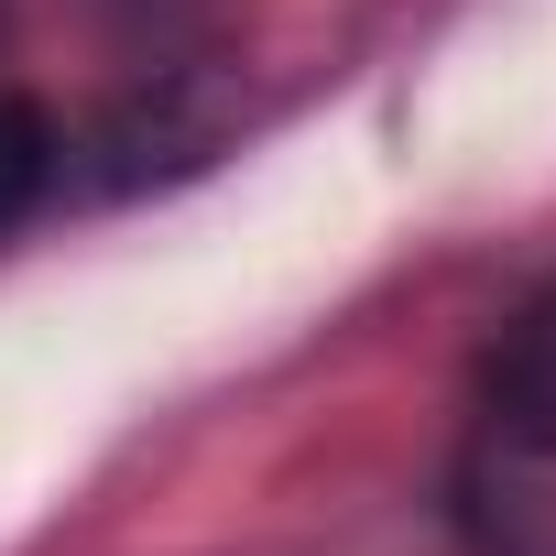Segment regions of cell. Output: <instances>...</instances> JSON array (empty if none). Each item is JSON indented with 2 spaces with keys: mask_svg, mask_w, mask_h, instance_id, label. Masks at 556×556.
<instances>
[{
  "mask_svg": "<svg viewBox=\"0 0 556 556\" xmlns=\"http://www.w3.org/2000/svg\"><path fill=\"white\" fill-rule=\"evenodd\" d=\"M480 393H491V426H502L513 447L556 458V285L513 306V328L491 339V371H480Z\"/></svg>",
  "mask_w": 556,
  "mask_h": 556,
  "instance_id": "6da1fadb",
  "label": "cell"
},
{
  "mask_svg": "<svg viewBox=\"0 0 556 556\" xmlns=\"http://www.w3.org/2000/svg\"><path fill=\"white\" fill-rule=\"evenodd\" d=\"M55 175H66V131H55V110L0 99V229H23V218L55 197Z\"/></svg>",
  "mask_w": 556,
  "mask_h": 556,
  "instance_id": "7a4b0ae2",
  "label": "cell"
}]
</instances>
